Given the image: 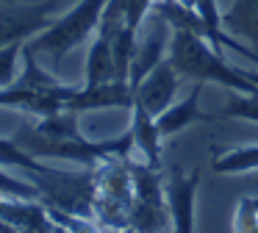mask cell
Instances as JSON below:
<instances>
[{"mask_svg": "<svg viewBox=\"0 0 258 233\" xmlns=\"http://www.w3.org/2000/svg\"><path fill=\"white\" fill-rule=\"evenodd\" d=\"M169 39H172V28L164 20L161 14L150 11L142 22L139 33H136V50H134V61H131V75L128 83L131 86H139L142 78L158 64V61L167 59L169 53Z\"/></svg>", "mask_w": 258, "mask_h": 233, "instance_id": "52a82bcc", "label": "cell"}, {"mask_svg": "<svg viewBox=\"0 0 258 233\" xmlns=\"http://www.w3.org/2000/svg\"><path fill=\"white\" fill-rule=\"evenodd\" d=\"M106 3L108 0H81L64 17L53 20L45 31L36 33L34 39H28L25 44L34 53H47L53 61H61L70 50L78 47L81 42H86L100 28Z\"/></svg>", "mask_w": 258, "mask_h": 233, "instance_id": "277c9868", "label": "cell"}, {"mask_svg": "<svg viewBox=\"0 0 258 233\" xmlns=\"http://www.w3.org/2000/svg\"><path fill=\"white\" fill-rule=\"evenodd\" d=\"M0 3H6V0H0Z\"/></svg>", "mask_w": 258, "mask_h": 233, "instance_id": "d4e9b609", "label": "cell"}, {"mask_svg": "<svg viewBox=\"0 0 258 233\" xmlns=\"http://www.w3.org/2000/svg\"><path fill=\"white\" fill-rule=\"evenodd\" d=\"M0 194H6V197H20V200H39V189L36 183H23L17 181L14 175H9L0 164Z\"/></svg>", "mask_w": 258, "mask_h": 233, "instance_id": "ffe728a7", "label": "cell"}, {"mask_svg": "<svg viewBox=\"0 0 258 233\" xmlns=\"http://www.w3.org/2000/svg\"><path fill=\"white\" fill-rule=\"evenodd\" d=\"M131 169V227L136 233H167L169 230V208L164 197V183L158 178L156 166L128 164Z\"/></svg>", "mask_w": 258, "mask_h": 233, "instance_id": "8992f818", "label": "cell"}, {"mask_svg": "<svg viewBox=\"0 0 258 233\" xmlns=\"http://www.w3.org/2000/svg\"><path fill=\"white\" fill-rule=\"evenodd\" d=\"M153 3L156 0H108L106 9H103V20H100L97 33L111 36L119 28H134V31H139L145 17L153 11Z\"/></svg>", "mask_w": 258, "mask_h": 233, "instance_id": "7c38bea8", "label": "cell"}, {"mask_svg": "<svg viewBox=\"0 0 258 233\" xmlns=\"http://www.w3.org/2000/svg\"><path fill=\"white\" fill-rule=\"evenodd\" d=\"M114 233H136V230H134V227L128 225V227H122V230H114Z\"/></svg>", "mask_w": 258, "mask_h": 233, "instance_id": "603a6c76", "label": "cell"}, {"mask_svg": "<svg viewBox=\"0 0 258 233\" xmlns=\"http://www.w3.org/2000/svg\"><path fill=\"white\" fill-rule=\"evenodd\" d=\"M241 75L247 78V81H252L258 86V70H241Z\"/></svg>", "mask_w": 258, "mask_h": 233, "instance_id": "7402d4cb", "label": "cell"}, {"mask_svg": "<svg viewBox=\"0 0 258 233\" xmlns=\"http://www.w3.org/2000/svg\"><path fill=\"white\" fill-rule=\"evenodd\" d=\"M169 61L183 78H191L197 83H219L230 92L255 94L258 86L241 75V70L230 67L222 59V50L211 44L206 36L195 31H172L169 39Z\"/></svg>", "mask_w": 258, "mask_h": 233, "instance_id": "6da1fadb", "label": "cell"}, {"mask_svg": "<svg viewBox=\"0 0 258 233\" xmlns=\"http://www.w3.org/2000/svg\"><path fill=\"white\" fill-rule=\"evenodd\" d=\"M200 89H203V83H197L180 103L169 105L167 111H161V114L156 116V125H158V131H161V136H175V133H180L183 128H189L191 122L208 120V114L200 111Z\"/></svg>", "mask_w": 258, "mask_h": 233, "instance_id": "5bb4252c", "label": "cell"}, {"mask_svg": "<svg viewBox=\"0 0 258 233\" xmlns=\"http://www.w3.org/2000/svg\"><path fill=\"white\" fill-rule=\"evenodd\" d=\"M14 142L23 150H28L36 158H64V161H75L95 169L100 161L106 158H128L131 147H134V136L131 131L125 136L117 139H106V142H89V139L78 136V139H61V142H50V139H39L31 133V128H20Z\"/></svg>", "mask_w": 258, "mask_h": 233, "instance_id": "3957f363", "label": "cell"}, {"mask_svg": "<svg viewBox=\"0 0 258 233\" xmlns=\"http://www.w3.org/2000/svg\"><path fill=\"white\" fill-rule=\"evenodd\" d=\"M167 233H175V230H167Z\"/></svg>", "mask_w": 258, "mask_h": 233, "instance_id": "cb8c5ba5", "label": "cell"}, {"mask_svg": "<svg viewBox=\"0 0 258 233\" xmlns=\"http://www.w3.org/2000/svg\"><path fill=\"white\" fill-rule=\"evenodd\" d=\"M34 183L39 189V197L56 214L86 219L95 211L97 172H61L45 166L42 172H34Z\"/></svg>", "mask_w": 258, "mask_h": 233, "instance_id": "5b68a950", "label": "cell"}, {"mask_svg": "<svg viewBox=\"0 0 258 233\" xmlns=\"http://www.w3.org/2000/svg\"><path fill=\"white\" fill-rule=\"evenodd\" d=\"M131 136H134V147L142 150L145 161L150 166H161V131L156 125V116L147 114L139 103L131 105Z\"/></svg>", "mask_w": 258, "mask_h": 233, "instance_id": "4fadbf2b", "label": "cell"}, {"mask_svg": "<svg viewBox=\"0 0 258 233\" xmlns=\"http://www.w3.org/2000/svg\"><path fill=\"white\" fill-rule=\"evenodd\" d=\"M180 72L175 70V64L169 61V55L164 61H158L145 78L142 83L134 89V103H139L147 114L158 116L161 111L169 108V103L175 100L178 94V86H180Z\"/></svg>", "mask_w": 258, "mask_h": 233, "instance_id": "30bf717a", "label": "cell"}, {"mask_svg": "<svg viewBox=\"0 0 258 233\" xmlns=\"http://www.w3.org/2000/svg\"><path fill=\"white\" fill-rule=\"evenodd\" d=\"M78 86L58 81L47 70H42L36 53L25 44L23 47V72L9 89H0V105L6 108H20L36 116H47L56 111L67 108L70 97L75 94Z\"/></svg>", "mask_w": 258, "mask_h": 233, "instance_id": "7a4b0ae2", "label": "cell"}, {"mask_svg": "<svg viewBox=\"0 0 258 233\" xmlns=\"http://www.w3.org/2000/svg\"><path fill=\"white\" fill-rule=\"evenodd\" d=\"M25 42H14V44H3L0 47V89H9L17 81V64L23 55Z\"/></svg>", "mask_w": 258, "mask_h": 233, "instance_id": "d6986e66", "label": "cell"}, {"mask_svg": "<svg viewBox=\"0 0 258 233\" xmlns=\"http://www.w3.org/2000/svg\"><path fill=\"white\" fill-rule=\"evenodd\" d=\"M211 169L217 172V175H239V172L258 169V144L228 150V153H222L219 158H214Z\"/></svg>", "mask_w": 258, "mask_h": 233, "instance_id": "e0dca14e", "label": "cell"}, {"mask_svg": "<svg viewBox=\"0 0 258 233\" xmlns=\"http://www.w3.org/2000/svg\"><path fill=\"white\" fill-rule=\"evenodd\" d=\"M106 81H119V78H117V64H114L111 42L97 33L92 47H89V55H86L84 86H97V83H106Z\"/></svg>", "mask_w": 258, "mask_h": 233, "instance_id": "2e32d148", "label": "cell"}, {"mask_svg": "<svg viewBox=\"0 0 258 233\" xmlns=\"http://www.w3.org/2000/svg\"><path fill=\"white\" fill-rule=\"evenodd\" d=\"M219 116H239V120L258 122V92L255 94L233 92V94H230V100L225 103V108L219 111Z\"/></svg>", "mask_w": 258, "mask_h": 233, "instance_id": "ac0fdd59", "label": "cell"}, {"mask_svg": "<svg viewBox=\"0 0 258 233\" xmlns=\"http://www.w3.org/2000/svg\"><path fill=\"white\" fill-rule=\"evenodd\" d=\"M53 9H56V3L25 6V3H14V0L0 3V47L14 42H28L36 33H42L53 22L50 20Z\"/></svg>", "mask_w": 258, "mask_h": 233, "instance_id": "ba28073f", "label": "cell"}, {"mask_svg": "<svg viewBox=\"0 0 258 233\" xmlns=\"http://www.w3.org/2000/svg\"><path fill=\"white\" fill-rule=\"evenodd\" d=\"M164 197H167L169 219L175 233H195V205H197V183L200 172H183V166H172L164 178Z\"/></svg>", "mask_w": 258, "mask_h": 233, "instance_id": "9c48e42d", "label": "cell"}, {"mask_svg": "<svg viewBox=\"0 0 258 233\" xmlns=\"http://www.w3.org/2000/svg\"><path fill=\"white\" fill-rule=\"evenodd\" d=\"M233 233H258V200L244 197L233 216Z\"/></svg>", "mask_w": 258, "mask_h": 233, "instance_id": "44dd1931", "label": "cell"}, {"mask_svg": "<svg viewBox=\"0 0 258 233\" xmlns=\"http://www.w3.org/2000/svg\"><path fill=\"white\" fill-rule=\"evenodd\" d=\"M222 28L233 36H241L258 53V0H233L222 14Z\"/></svg>", "mask_w": 258, "mask_h": 233, "instance_id": "9a60e30c", "label": "cell"}, {"mask_svg": "<svg viewBox=\"0 0 258 233\" xmlns=\"http://www.w3.org/2000/svg\"><path fill=\"white\" fill-rule=\"evenodd\" d=\"M131 105H134V86L128 81H106L97 86H78L67 108L84 114L100 108H131Z\"/></svg>", "mask_w": 258, "mask_h": 233, "instance_id": "8fae6325", "label": "cell"}]
</instances>
